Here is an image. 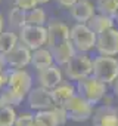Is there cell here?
I'll use <instances>...</instances> for the list:
<instances>
[{
    "label": "cell",
    "instance_id": "17",
    "mask_svg": "<svg viewBox=\"0 0 118 126\" xmlns=\"http://www.w3.org/2000/svg\"><path fill=\"white\" fill-rule=\"evenodd\" d=\"M75 94V85L72 82H62L55 89H52V96L56 105H65V102H68Z\"/></svg>",
    "mask_w": 118,
    "mask_h": 126
},
{
    "label": "cell",
    "instance_id": "21",
    "mask_svg": "<svg viewBox=\"0 0 118 126\" xmlns=\"http://www.w3.org/2000/svg\"><path fill=\"white\" fill-rule=\"evenodd\" d=\"M47 21V15L44 12V9L41 8H34L28 12H25V25H38V27H44Z\"/></svg>",
    "mask_w": 118,
    "mask_h": 126
},
{
    "label": "cell",
    "instance_id": "11",
    "mask_svg": "<svg viewBox=\"0 0 118 126\" xmlns=\"http://www.w3.org/2000/svg\"><path fill=\"white\" fill-rule=\"evenodd\" d=\"M3 56H5V62L9 67V70H22L27 65H30L31 50L19 42L11 52H8Z\"/></svg>",
    "mask_w": 118,
    "mask_h": 126
},
{
    "label": "cell",
    "instance_id": "25",
    "mask_svg": "<svg viewBox=\"0 0 118 126\" xmlns=\"http://www.w3.org/2000/svg\"><path fill=\"white\" fill-rule=\"evenodd\" d=\"M16 116L13 107H0V126H13Z\"/></svg>",
    "mask_w": 118,
    "mask_h": 126
},
{
    "label": "cell",
    "instance_id": "13",
    "mask_svg": "<svg viewBox=\"0 0 118 126\" xmlns=\"http://www.w3.org/2000/svg\"><path fill=\"white\" fill-rule=\"evenodd\" d=\"M93 126H118V113L117 107L111 105H100L99 108L93 110L92 114Z\"/></svg>",
    "mask_w": 118,
    "mask_h": 126
},
{
    "label": "cell",
    "instance_id": "9",
    "mask_svg": "<svg viewBox=\"0 0 118 126\" xmlns=\"http://www.w3.org/2000/svg\"><path fill=\"white\" fill-rule=\"evenodd\" d=\"M94 49L100 56H117L118 55V28H109L96 36Z\"/></svg>",
    "mask_w": 118,
    "mask_h": 126
},
{
    "label": "cell",
    "instance_id": "16",
    "mask_svg": "<svg viewBox=\"0 0 118 126\" xmlns=\"http://www.w3.org/2000/svg\"><path fill=\"white\" fill-rule=\"evenodd\" d=\"M30 65H33L37 71H41L44 68H49L53 65V58L50 53L49 47H40L31 52V61H30Z\"/></svg>",
    "mask_w": 118,
    "mask_h": 126
},
{
    "label": "cell",
    "instance_id": "15",
    "mask_svg": "<svg viewBox=\"0 0 118 126\" xmlns=\"http://www.w3.org/2000/svg\"><path fill=\"white\" fill-rule=\"evenodd\" d=\"M50 53H52V58H53V64L62 68L68 64L70 59L77 52H75L74 46L71 45V42H65V43H61L58 46L50 47Z\"/></svg>",
    "mask_w": 118,
    "mask_h": 126
},
{
    "label": "cell",
    "instance_id": "27",
    "mask_svg": "<svg viewBox=\"0 0 118 126\" xmlns=\"http://www.w3.org/2000/svg\"><path fill=\"white\" fill-rule=\"evenodd\" d=\"M52 111H53V114H55L56 122H58V125H59V126H62V125H65V123L68 122V114H67V111H65L64 105H56Z\"/></svg>",
    "mask_w": 118,
    "mask_h": 126
},
{
    "label": "cell",
    "instance_id": "10",
    "mask_svg": "<svg viewBox=\"0 0 118 126\" xmlns=\"http://www.w3.org/2000/svg\"><path fill=\"white\" fill-rule=\"evenodd\" d=\"M46 30H47V45L46 47H53V46H58L61 43H65V42H70V27L59 21V19H52L47 22L46 25Z\"/></svg>",
    "mask_w": 118,
    "mask_h": 126
},
{
    "label": "cell",
    "instance_id": "18",
    "mask_svg": "<svg viewBox=\"0 0 118 126\" xmlns=\"http://www.w3.org/2000/svg\"><path fill=\"white\" fill-rule=\"evenodd\" d=\"M87 27L97 36V34H100V33H103V31H106L109 28H114L115 27V21L111 16H106V15H102V14L96 12L90 18V21L87 22Z\"/></svg>",
    "mask_w": 118,
    "mask_h": 126
},
{
    "label": "cell",
    "instance_id": "22",
    "mask_svg": "<svg viewBox=\"0 0 118 126\" xmlns=\"http://www.w3.org/2000/svg\"><path fill=\"white\" fill-rule=\"evenodd\" d=\"M25 98L12 92L11 89H3V91H0V107H18L22 104Z\"/></svg>",
    "mask_w": 118,
    "mask_h": 126
},
{
    "label": "cell",
    "instance_id": "6",
    "mask_svg": "<svg viewBox=\"0 0 118 126\" xmlns=\"http://www.w3.org/2000/svg\"><path fill=\"white\" fill-rule=\"evenodd\" d=\"M6 88L25 98L28 95V92L33 89V77L25 68L9 70L8 79H6Z\"/></svg>",
    "mask_w": 118,
    "mask_h": 126
},
{
    "label": "cell",
    "instance_id": "26",
    "mask_svg": "<svg viewBox=\"0 0 118 126\" xmlns=\"http://www.w3.org/2000/svg\"><path fill=\"white\" fill-rule=\"evenodd\" d=\"M13 126H34V114L30 111H24L18 114Z\"/></svg>",
    "mask_w": 118,
    "mask_h": 126
},
{
    "label": "cell",
    "instance_id": "31",
    "mask_svg": "<svg viewBox=\"0 0 118 126\" xmlns=\"http://www.w3.org/2000/svg\"><path fill=\"white\" fill-rule=\"evenodd\" d=\"M100 102H102V105H106V107H111V105L114 104V99H112V96H109V95L106 94V95H105V96L102 98V101H100Z\"/></svg>",
    "mask_w": 118,
    "mask_h": 126
},
{
    "label": "cell",
    "instance_id": "30",
    "mask_svg": "<svg viewBox=\"0 0 118 126\" xmlns=\"http://www.w3.org/2000/svg\"><path fill=\"white\" fill-rule=\"evenodd\" d=\"M77 2H78V0H56V3H58L59 6H62V8H67V9L72 8V6H74Z\"/></svg>",
    "mask_w": 118,
    "mask_h": 126
},
{
    "label": "cell",
    "instance_id": "24",
    "mask_svg": "<svg viewBox=\"0 0 118 126\" xmlns=\"http://www.w3.org/2000/svg\"><path fill=\"white\" fill-rule=\"evenodd\" d=\"M34 126H59L52 110L34 113Z\"/></svg>",
    "mask_w": 118,
    "mask_h": 126
},
{
    "label": "cell",
    "instance_id": "20",
    "mask_svg": "<svg viewBox=\"0 0 118 126\" xmlns=\"http://www.w3.org/2000/svg\"><path fill=\"white\" fill-rule=\"evenodd\" d=\"M8 24H9V30L18 33L24 25H25V12L18 9L16 6H13L9 14H8Z\"/></svg>",
    "mask_w": 118,
    "mask_h": 126
},
{
    "label": "cell",
    "instance_id": "14",
    "mask_svg": "<svg viewBox=\"0 0 118 126\" xmlns=\"http://www.w3.org/2000/svg\"><path fill=\"white\" fill-rule=\"evenodd\" d=\"M94 14L96 9L90 0H78L72 8H70V15L75 24H87Z\"/></svg>",
    "mask_w": 118,
    "mask_h": 126
},
{
    "label": "cell",
    "instance_id": "33",
    "mask_svg": "<svg viewBox=\"0 0 118 126\" xmlns=\"http://www.w3.org/2000/svg\"><path fill=\"white\" fill-rule=\"evenodd\" d=\"M5 31V18H3V15L0 14V34H2Z\"/></svg>",
    "mask_w": 118,
    "mask_h": 126
},
{
    "label": "cell",
    "instance_id": "8",
    "mask_svg": "<svg viewBox=\"0 0 118 126\" xmlns=\"http://www.w3.org/2000/svg\"><path fill=\"white\" fill-rule=\"evenodd\" d=\"M27 98V102L30 105L31 110H34L35 113L37 111H46V110H53L56 107L55 104V99L52 96V91L49 89H44L41 86H37V88H33L28 95L25 96Z\"/></svg>",
    "mask_w": 118,
    "mask_h": 126
},
{
    "label": "cell",
    "instance_id": "35",
    "mask_svg": "<svg viewBox=\"0 0 118 126\" xmlns=\"http://www.w3.org/2000/svg\"><path fill=\"white\" fill-rule=\"evenodd\" d=\"M114 21H115V24H117V25H118V12H117V14H115V16H114Z\"/></svg>",
    "mask_w": 118,
    "mask_h": 126
},
{
    "label": "cell",
    "instance_id": "2",
    "mask_svg": "<svg viewBox=\"0 0 118 126\" xmlns=\"http://www.w3.org/2000/svg\"><path fill=\"white\" fill-rule=\"evenodd\" d=\"M92 76L105 85H112L118 77V58L117 56H100L93 58Z\"/></svg>",
    "mask_w": 118,
    "mask_h": 126
},
{
    "label": "cell",
    "instance_id": "5",
    "mask_svg": "<svg viewBox=\"0 0 118 126\" xmlns=\"http://www.w3.org/2000/svg\"><path fill=\"white\" fill-rule=\"evenodd\" d=\"M19 42L27 46L31 52L40 47H44L47 45V30L44 27L38 25H24L18 31Z\"/></svg>",
    "mask_w": 118,
    "mask_h": 126
},
{
    "label": "cell",
    "instance_id": "29",
    "mask_svg": "<svg viewBox=\"0 0 118 126\" xmlns=\"http://www.w3.org/2000/svg\"><path fill=\"white\" fill-rule=\"evenodd\" d=\"M6 62H5V56L0 53V91L3 89V86L6 85V79H8V71H6Z\"/></svg>",
    "mask_w": 118,
    "mask_h": 126
},
{
    "label": "cell",
    "instance_id": "23",
    "mask_svg": "<svg viewBox=\"0 0 118 126\" xmlns=\"http://www.w3.org/2000/svg\"><path fill=\"white\" fill-rule=\"evenodd\" d=\"M94 9L97 14L114 18L118 12V0H96Z\"/></svg>",
    "mask_w": 118,
    "mask_h": 126
},
{
    "label": "cell",
    "instance_id": "34",
    "mask_svg": "<svg viewBox=\"0 0 118 126\" xmlns=\"http://www.w3.org/2000/svg\"><path fill=\"white\" fill-rule=\"evenodd\" d=\"M49 2H52V0H37L38 5H46V3H49Z\"/></svg>",
    "mask_w": 118,
    "mask_h": 126
},
{
    "label": "cell",
    "instance_id": "28",
    "mask_svg": "<svg viewBox=\"0 0 118 126\" xmlns=\"http://www.w3.org/2000/svg\"><path fill=\"white\" fill-rule=\"evenodd\" d=\"M15 6L24 12H28V11L37 8L38 3H37V0H15Z\"/></svg>",
    "mask_w": 118,
    "mask_h": 126
},
{
    "label": "cell",
    "instance_id": "12",
    "mask_svg": "<svg viewBox=\"0 0 118 126\" xmlns=\"http://www.w3.org/2000/svg\"><path fill=\"white\" fill-rule=\"evenodd\" d=\"M37 80H38V86L52 91L58 85H61L64 82V71H62L61 67H58V65L53 64L49 68L37 71Z\"/></svg>",
    "mask_w": 118,
    "mask_h": 126
},
{
    "label": "cell",
    "instance_id": "19",
    "mask_svg": "<svg viewBox=\"0 0 118 126\" xmlns=\"http://www.w3.org/2000/svg\"><path fill=\"white\" fill-rule=\"evenodd\" d=\"M19 43V37H18V33L15 31H3L0 34V53L2 55H6L8 52H11L16 45Z\"/></svg>",
    "mask_w": 118,
    "mask_h": 126
},
{
    "label": "cell",
    "instance_id": "7",
    "mask_svg": "<svg viewBox=\"0 0 118 126\" xmlns=\"http://www.w3.org/2000/svg\"><path fill=\"white\" fill-rule=\"evenodd\" d=\"M64 108L68 114V120H72V122H86L92 119V114H93V105L77 94L68 102H65Z\"/></svg>",
    "mask_w": 118,
    "mask_h": 126
},
{
    "label": "cell",
    "instance_id": "4",
    "mask_svg": "<svg viewBox=\"0 0 118 126\" xmlns=\"http://www.w3.org/2000/svg\"><path fill=\"white\" fill-rule=\"evenodd\" d=\"M70 42L75 52L87 53L94 49L96 34L87 27V24H74L70 28Z\"/></svg>",
    "mask_w": 118,
    "mask_h": 126
},
{
    "label": "cell",
    "instance_id": "1",
    "mask_svg": "<svg viewBox=\"0 0 118 126\" xmlns=\"http://www.w3.org/2000/svg\"><path fill=\"white\" fill-rule=\"evenodd\" d=\"M75 92L77 95H80L81 98H84L87 102H90L94 107L108 94V85L102 83L93 76H89L75 83Z\"/></svg>",
    "mask_w": 118,
    "mask_h": 126
},
{
    "label": "cell",
    "instance_id": "32",
    "mask_svg": "<svg viewBox=\"0 0 118 126\" xmlns=\"http://www.w3.org/2000/svg\"><path fill=\"white\" fill-rule=\"evenodd\" d=\"M112 92H114L115 96H118V77L112 82Z\"/></svg>",
    "mask_w": 118,
    "mask_h": 126
},
{
    "label": "cell",
    "instance_id": "36",
    "mask_svg": "<svg viewBox=\"0 0 118 126\" xmlns=\"http://www.w3.org/2000/svg\"><path fill=\"white\" fill-rule=\"evenodd\" d=\"M117 113H118V107H117Z\"/></svg>",
    "mask_w": 118,
    "mask_h": 126
},
{
    "label": "cell",
    "instance_id": "3",
    "mask_svg": "<svg viewBox=\"0 0 118 126\" xmlns=\"http://www.w3.org/2000/svg\"><path fill=\"white\" fill-rule=\"evenodd\" d=\"M92 62H93V58L89 53L77 52L64 67V74L70 79V82L77 83L78 80L92 76Z\"/></svg>",
    "mask_w": 118,
    "mask_h": 126
}]
</instances>
